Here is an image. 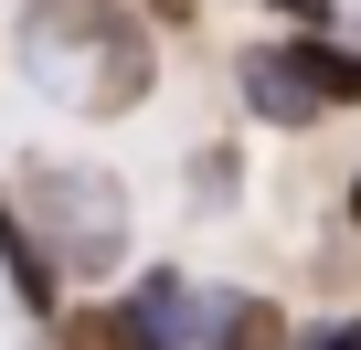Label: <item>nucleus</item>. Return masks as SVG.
I'll list each match as a JSON object with an SVG mask.
<instances>
[{
    "label": "nucleus",
    "mask_w": 361,
    "mask_h": 350,
    "mask_svg": "<svg viewBox=\"0 0 361 350\" xmlns=\"http://www.w3.org/2000/svg\"><path fill=\"white\" fill-rule=\"evenodd\" d=\"M32 64H43L54 96L75 85V106H128L149 85V43L117 11H96V0H43L32 11Z\"/></svg>",
    "instance_id": "1"
},
{
    "label": "nucleus",
    "mask_w": 361,
    "mask_h": 350,
    "mask_svg": "<svg viewBox=\"0 0 361 350\" xmlns=\"http://www.w3.org/2000/svg\"><path fill=\"white\" fill-rule=\"evenodd\" d=\"M43 213H54V223H75V234H64V244H75V265H106V255L128 244L117 202H106L96 181H75V170H43Z\"/></svg>",
    "instance_id": "2"
},
{
    "label": "nucleus",
    "mask_w": 361,
    "mask_h": 350,
    "mask_svg": "<svg viewBox=\"0 0 361 350\" xmlns=\"http://www.w3.org/2000/svg\"><path fill=\"white\" fill-rule=\"evenodd\" d=\"M245 96H255V117H276V127H298V117H319L329 96H319V75L298 64V54H245Z\"/></svg>",
    "instance_id": "3"
},
{
    "label": "nucleus",
    "mask_w": 361,
    "mask_h": 350,
    "mask_svg": "<svg viewBox=\"0 0 361 350\" xmlns=\"http://www.w3.org/2000/svg\"><path fill=\"white\" fill-rule=\"evenodd\" d=\"M64 350H159V339L138 329V308H75L64 318Z\"/></svg>",
    "instance_id": "4"
},
{
    "label": "nucleus",
    "mask_w": 361,
    "mask_h": 350,
    "mask_svg": "<svg viewBox=\"0 0 361 350\" xmlns=\"http://www.w3.org/2000/svg\"><path fill=\"white\" fill-rule=\"evenodd\" d=\"M276 339H287V329H276L266 297H234V308L213 318V350H276Z\"/></svg>",
    "instance_id": "5"
},
{
    "label": "nucleus",
    "mask_w": 361,
    "mask_h": 350,
    "mask_svg": "<svg viewBox=\"0 0 361 350\" xmlns=\"http://www.w3.org/2000/svg\"><path fill=\"white\" fill-rule=\"evenodd\" d=\"M298 64L319 75V96H329V106H361V54H329V43L308 32V43H298Z\"/></svg>",
    "instance_id": "6"
},
{
    "label": "nucleus",
    "mask_w": 361,
    "mask_h": 350,
    "mask_svg": "<svg viewBox=\"0 0 361 350\" xmlns=\"http://www.w3.org/2000/svg\"><path fill=\"white\" fill-rule=\"evenodd\" d=\"M0 255H11V276H22V297H32V308H54V276H43V255H32V234L11 223V202H0Z\"/></svg>",
    "instance_id": "7"
},
{
    "label": "nucleus",
    "mask_w": 361,
    "mask_h": 350,
    "mask_svg": "<svg viewBox=\"0 0 361 350\" xmlns=\"http://www.w3.org/2000/svg\"><path fill=\"white\" fill-rule=\"evenodd\" d=\"M138 329H149L159 350H180V276H149V287H138Z\"/></svg>",
    "instance_id": "8"
},
{
    "label": "nucleus",
    "mask_w": 361,
    "mask_h": 350,
    "mask_svg": "<svg viewBox=\"0 0 361 350\" xmlns=\"http://www.w3.org/2000/svg\"><path fill=\"white\" fill-rule=\"evenodd\" d=\"M350 223H361V181H350Z\"/></svg>",
    "instance_id": "9"
}]
</instances>
